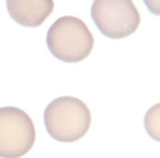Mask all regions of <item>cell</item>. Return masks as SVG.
Instances as JSON below:
<instances>
[{"mask_svg":"<svg viewBox=\"0 0 160 158\" xmlns=\"http://www.w3.org/2000/svg\"><path fill=\"white\" fill-rule=\"evenodd\" d=\"M145 3L152 13L159 14V0H145Z\"/></svg>","mask_w":160,"mask_h":158,"instance_id":"obj_7","label":"cell"},{"mask_svg":"<svg viewBox=\"0 0 160 158\" xmlns=\"http://www.w3.org/2000/svg\"><path fill=\"white\" fill-rule=\"evenodd\" d=\"M91 17L104 36L124 38L140 24V16L133 0H94Z\"/></svg>","mask_w":160,"mask_h":158,"instance_id":"obj_4","label":"cell"},{"mask_svg":"<svg viewBox=\"0 0 160 158\" xmlns=\"http://www.w3.org/2000/svg\"><path fill=\"white\" fill-rule=\"evenodd\" d=\"M35 126L30 115L16 107L0 108V157L20 158L35 143Z\"/></svg>","mask_w":160,"mask_h":158,"instance_id":"obj_3","label":"cell"},{"mask_svg":"<svg viewBox=\"0 0 160 158\" xmlns=\"http://www.w3.org/2000/svg\"><path fill=\"white\" fill-rule=\"evenodd\" d=\"M10 17L22 27L38 28L51 16L53 0H7Z\"/></svg>","mask_w":160,"mask_h":158,"instance_id":"obj_5","label":"cell"},{"mask_svg":"<svg viewBox=\"0 0 160 158\" xmlns=\"http://www.w3.org/2000/svg\"><path fill=\"white\" fill-rule=\"evenodd\" d=\"M44 124L52 138L60 143L81 140L91 125V112L85 102L75 97H59L44 111Z\"/></svg>","mask_w":160,"mask_h":158,"instance_id":"obj_1","label":"cell"},{"mask_svg":"<svg viewBox=\"0 0 160 158\" xmlns=\"http://www.w3.org/2000/svg\"><path fill=\"white\" fill-rule=\"evenodd\" d=\"M159 104H156L155 108L150 109L146 116V127L149 135L152 136L156 140H159Z\"/></svg>","mask_w":160,"mask_h":158,"instance_id":"obj_6","label":"cell"},{"mask_svg":"<svg viewBox=\"0 0 160 158\" xmlns=\"http://www.w3.org/2000/svg\"><path fill=\"white\" fill-rule=\"evenodd\" d=\"M47 46L51 53L64 63H79L92 52L94 38L82 20L62 17L47 32Z\"/></svg>","mask_w":160,"mask_h":158,"instance_id":"obj_2","label":"cell"}]
</instances>
